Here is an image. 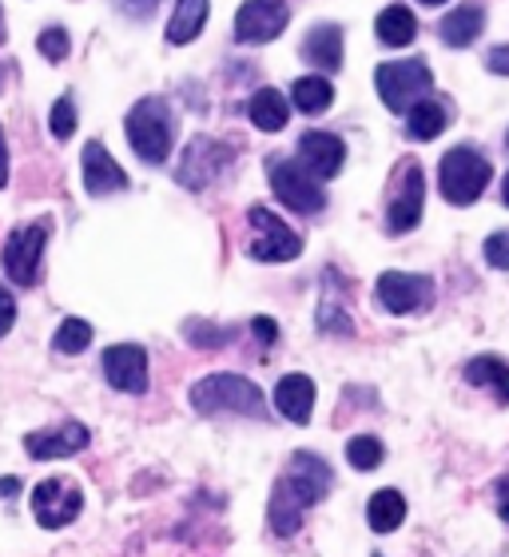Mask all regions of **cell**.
Masks as SVG:
<instances>
[{
    "mask_svg": "<svg viewBox=\"0 0 509 557\" xmlns=\"http://www.w3.org/2000/svg\"><path fill=\"white\" fill-rule=\"evenodd\" d=\"M331 490H335V470L326 466V458H319V454H295L287 470L278 474L275 490H271V506H266L271 530L278 537H295L302 525V513L319 506Z\"/></svg>",
    "mask_w": 509,
    "mask_h": 557,
    "instance_id": "obj_1",
    "label": "cell"
},
{
    "mask_svg": "<svg viewBox=\"0 0 509 557\" xmlns=\"http://www.w3.org/2000/svg\"><path fill=\"white\" fill-rule=\"evenodd\" d=\"M191 407L203 418H215V414L266 418L263 391L251 379H244V374H208V379H199L191 386Z\"/></svg>",
    "mask_w": 509,
    "mask_h": 557,
    "instance_id": "obj_2",
    "label": "cell"
},
{
    "mask_svg": "<svg viewBox=\"0 0 509 557\" xmlns=\"http://www.w3.org/2000/svg\"><path fill=\"white\" fill-rule=\"evenodd\" d=\"M175 120L167 100L160 96H144L132 112H127V144L136 151L139 160L160 168V163L172 160V139H175Z\"/></svg>",
    "mask_w": 509,
    "mask_h": 557,
    "instance_id": "obj_3",
    "label": "cell"
},
{
    "mask_svg": "<svg viewBox=\"0 0 509 557\" xmlns=\"http://www.w3.org/2000/svg\"><path fill=\"white\" fill-rule=\"evenodd\" d=\"M489 180H494V163H489L477 148H470V144L450 148L438 163V191L446 196V203H454V208H470V203H477L482 191L489 187Z\"/></svg>",
    "mask_w": 509,
    "mask_h": 557,
    "instance_id": "obj_4",
    "label": "cell"
},
{
    "mask_svg": "<svg viewBox=\"0 0 509 557\" xmlns=\"http://www.w3.org/2000/svg\"><path fill=\"white\" fill-rule=\"evenodd\" d=\"M374 88H378L382 104L390 112H410L418 100H426L434 88V72L426 60H394V64H378L374 72Z\"/></svg>",
    "mask_w": 509,
    "mask_h": 557,
    "instance_id": "obj_5",
    "label": "cell"
},
{
    "mask_svg": "<svg viewBox=\"0 0 509 557\" xmlns=\"http://www.w3.org/2000/svg\"><path fill=\"white\" fill-rule=\"evenodd\" d=\"M52 235V220H33L28 227H16V232L4 239V275L16 283V287H36L40 278V259H45V244Z\"/></svg>",
    "mask_w": 509,
    "mask_h": 557,
    "instance_id": "obj_6",
    "label": "cell"
},
{
    "mask_svg": "<svg viewBox=\"0 0 509 557\" xmlns=\"http://www.w3.org/2000/svg\"><path fill=\"white\" fill-rule=\"evenodd\" d=\"M266 180H271V191L278 196V203H287L299 215H319L326 208V191L319 187V180L302 172L299 163H290L287 156L266 160Z\"/></svg>",
    "mask_w": 509,
    "mask_h": 557,
    "instance_id": "obj_7",
    "label": "cell"
},
{
    "mask_svg": "<svg viewBox=\"0 0 509 557\" xmlns=\"http://www.w3.org/2000/svg\"><path fill=\"white\" fill-rule=\"evenodd\" d=\"M422 208H426V175H422V163L402 160L398 175H394V191L390 203H386V232L406 235L422 223Z\"/></svg>",
    "mask_w": 509,
    "mask_h": 557,
    "instance_id": "obj_8",
    "label": "cell"
},
{
    "mask_svg": "<svg viewBox=\"0 0 509 557\" xmlns=\"http://www.w3.org/2000/svg\"><path fill=\"white\" fill-rule=\"evenodd\" d=\"M247 223H251V232H254L251 247H247L251 259H259V263H287V259L302 256V239L266 208L247 211Z\"/></svg>",
    "mask_w": 509,
    "mask_h": 557,
    "instance_id": "obj_9",
    "label": "cell"
},
{
    "mask_svg": "<svg viewBox=\"0 0 509 557\" xmlns=\"http://www.w3.org/2000/svg\"><path fill=\"white\" fill-rule=\"evenodd\" d=\"M232 160H235V151L227 148V144H220V139H211V136H196L184 148V160L175 168V180H179V187H187V191H203L208 184L220 180V172Z\"/></svg>",
    "mask_w": 509,
    "mask_h": 557,
    "instance_id": "obj_10",
    "label": "cell"
},
{
    "mask_svg": "<svg viewBox=\"0 0 509 557\" xmlns=\"http://www.w3.org/2000/svg\"><path fill=\"white\" fill-rule=\"evenodd\" d=\"M374 299L382 311L390 314H414L426 311L434 302V278L430 275H410V271H386L374 283Z\"/></svg>",
    "mask_w": 509,
    "mask_h": 557,
    "instance_id": "obj_11",
    "label": "cell"
},
{
    "mask_svg": "<svg viewBox=\"0 0 509 557\" xmlns=\"http://www.w3.org/2000/svg\"><path fill=\"white\" fill-rule=\"evenodd\" d=\"M80 506H84V494L69 478H48V482H40L33 490V513L45 530H64L69 522H76Z\"/></svg>",
    "mask_w": 509,
    "mask_h": 557,
    "instance_id": "obj_12",
    "label": "cell"
},
{
    "mask_svg": "<svg viewBox=\"0 0 509 557\" xmlns=\"http://www.w3.org/2000/svg\"><path fill=\"white\" fill-rule=\"evenodd\" d=\"M287 21V0H244V9L235 12V40L239 45H271L275 36H283Z\"/></svg>",
    "mask_w": 509,
    "mask_h": 557,
    "instance_id": "obj_13",
    "label": "cell"
},
{
    "mask_svg": "<svg viewBox=\"0 0 509 557\" xmlns=\"http://www.w3.org/2000/svg\"><path fill=\"white\" fill-rule=\"evenodd\" d=\"M299 168L314 180H335L347 163V144L335 132H302L299 136Z\"/></svg>",
    "mask_w": 509,
    "mask_h": 557,
    "instance_id": "obj_14",
    "label": "cell"
},
{
    "mask_svg": "<svg viewBox=\"0 0 509 557\" xmlns=\"http://www.w3.org/2000/svg\"><path fill=\"white\" fill-rule=\"evenodd\" d=\"M104 379L124 395H144L148 391V350L136 343H120L104 350Z\"/></svg>",
    "mask_w": 509,
    "mask_h": 557,
    "instance_id": "obj_15",
    "label": "cell"
},
{
    "mask_svg": "<svg viewBox=\"0 0 509 557\" xmlns=\"http://www.w3.org/2000/svg\"><path fill=\"white\" fill-rule=\"evenodd\" d=\"M88 446V426L80 422H60L52 430H33L24 434V450L33 462H48V458H72Z\"/></svg>",
    "mask_w": 509,
    "mask_h": 557,
    "instance_id": "obj_16",
    "label": "cell"
},
{
    "mask_svg": "<svg viewBox=\"0 0 509 557\" xmlns=\"http://www.w3.org/2000/svg\"><path fill=\"white\" fill-rule=\"evenodd\" d=\"M127 187V172L120 168L100 139H88L84 144V191L88 196H112V191H124Z\"/></svg>",
    "mask_w": 509,
    "mask_h": 557,
    "instance_id": "obj_17",
    "label": "cell"
},
{
    "mask_svg": "<svg viewBox=\"0 0 509 557\" xmlns=\"http://www.w3.org/2000/svg\"><path fill=\"white\" fill-rule=\"evenodd\" d=\"M482 33H486V9H482L477 0H465V4L450 9L438 24L442 45H450V48H470Z\"/></svg>",
    "mask_w": 509,
    "mask_h": 557,
    "instance_id": "obj_18",
    "label": "cell"
},
{
    "mask_svg": "<svg viewBox=\"0 0 509 557\" xmlns=\"http://www.w3.org/2000/svg\"><path fill=\"white\" fill-rule=\"evenodd\" d=\"M275 407L287 422L307 426L314 414V383L307 379V374H283L275 386Z\"/></svg>",
    "mask_w": 509,
    "mask_h": 557,
    "instance_id": "obj_19",
    "label": "cell"
},
{
    "mask_svg": "<svg viewBox=\"0 0 509 557\" xmlns=\"http://www.w3.org/2000/svg\"><path fill=\"white\" fill-rule=\"evenodd\" d=\"M450 124V104L438 100V96H426V100H418L410 112H406V136L414 139V144H426V139H438Z\"/></svg>",
    "mask_w": 509,
    "mask_h": 557,
    "instance_id": "obj_20",
    "label": "cell"
},
{
    "mask_svg": "<svg viewBox=\"0 0 509 557\" xmlns=\"http://www.w3.org/2000/svg\"><path fill=\"white\" fill-rule=\"evenodd\" d=\"M302 57L311 60L314 69L338 72L343 69V28L338 24H314L302 40Z\"/></svg>",
    "mask_w": 509,
    "mask_h": 557,
    "instance_id": "obj_21",
    "label": "cell"
},
{
    "mask_svg": "<svg viewBox=\"0 0 509 557\" xmlns=\"http://www.w3.org/2000/svg\"><path fill=\"white\" fill-rule=\"evenodd\" d=\"M208 12H211L208 0H175V12L172 21H167V45H191L203 33Z\"/></svg>",
    "mask_w": 509,
    "mask_h": 557,
    "instance_id": "obj_22",
    "label": "cell"
},
{
    "mask_svg": "<svg viewBox=\"0 0 509 557\" xmlns=\"http://www.w3.org/2000/svg\"><path fill=\"white\" fill-rule=\"evenodd\" d=\"M247 116H251V124L259 132H283L290 120L287 96L275 92V88H259V92L251 96V104H247Z\"/></svg>",
    "mask_w": 509,
    "mask_h": 557,
    "instance_id": "obj_23",
    "label": "cell"
},
{
    "mask_svg": "<svg viewBox=\"0 0 509 557\" xmlns=\"http://www.w3.org/2000/svg\"><path fill=\"white\" fill-rule=\"evenodd\" d=\"M465 383L486 386L498 395V403H509V362L498 359V355H477V359L465 362Z\"/></svg>",
    "mask_w": 509,
    "mask_h": 557,
    "instance_id": "obj_24",
    "label": "cell"
},
{
    "mask_svg": "<svg viewBox=\"0 0 509 557\" xmlns=\"http://www.w3.org/2000/svg\"><path fill=\"white\" fill-rule=\"evenodd\" d=\"M374 33H378V40L386 48H406L414 45L418 36V21L414 12L406 9V4H390V9L378 12V21H374Z\"/></svg>",
    "mask_w": 509,
    "mask_h": 557,
    "instance_id": "obj_25",
    "label": "cell"
},
{
    "mask_svg": "<svg viewBox=\"0 0 509 557\" xmlns=\"http://www.w3.org/2000/svg\"><path fill=\"white\" fill-rule=\"evenodd\" d=\"M402 518H406V498L390 486L378 490L371 498V506H367V522H371L374 534H394L402 525Z\"/></svg>",
    "mask_w": 509,
    "mask_h": 557,
    "instance_id": "obj_26",
    "label": "cell"
},
{
    "mask_svg": "<svg viewBox=\"0 0 509 557\" xmlns=\"http://www.w3.org/2000/svg\"><path fill=\"white\" fill-rule=\"evenodd\" d=\"M290 96H295V108H299L302 116H323L326 108L335 104V88H331L326 76H299Z\"/></svg>",
    "mask_w": 509,
    "mask_h": 557,
    "instance_id": "obj_27",
    "label": "cell"
},
{
    "mask_svg": "<svg viewBox=\"0 0 509 557\" xmlns=\"http://www.w3.org/2000/svg\"><path fill=\"white\" fill-rule=\"evenodd\" d=\"M235 335H239L235 326H211V323H203V319H187L184 323V338L199 350H220V347H227Z\"/></svg>",
    "mask_w": 509,
    "mask_h": 557,
    "instance_id": "obj_28",
    "label": "cell"
},
{
    "mask_svg": "<svg viewBox=\"0 0 509 557\" xmlns=\"http://www.w3.org/2000/svg\"><path fill=\"white\" fill-rule=\"evenodd\" d=\"M382 458H386V446H382L374 434H355V438L347 442V462L355 466V470H378Z\"/></svg>",
    "mask_w": 509,
    "mask_h": 557,
    "instance_id": "obj_29",
    "label": "cell"
},
{
    "mask_svg": "<svg viewBox=\"0 0 509 557\" xmlns=\"http://www.w3.org/2000/svg\"><path fill=\"white\" fill-rule=\"evenodd\" d=\"M88 343H92V323H84V319H64L57 338H52V350H60V355H80Z\"/></svg>",
    "mask_w": 509,
    "mask_h": 557,
    "instance_id": "obj_30",
    "label": "cell"
},
{
    "mask_svg": "<svg viewBox=\"0 0 509 557\" xmlns=\"http://www.w3.org/2000/svg\"><path fill=\"white\" fill-rule=\"evenodd\" d=\"M48 128H52L57 139H72V132H76V104H72L69 92L52 104V112H48Z\"/></svg>",
    "mask_w": 509,
    "mask_h": 557,
    "instance_id": "obj_31",
    "label": "cell"
},
{
    "mask_svg": "<svg viewBox=\"0 0 509 557\" xmlns=\"http://www.w3.org/2000/svg\"><path fill=\"white\" fill-rule=\"evenodd\" d=\"M36 48H40V57H48V60H52V64H60V60H69L72 40H69V33H64L60 24H52V28H45V33H40V40H36Z\"/></svg>",
    "mask_w": 509,
    "mask_h": 557,
    "instance_id": "obj_32",
    "label": "cell"
},
{
    "mask_svg": "<svg viewBox=\"0 0 509 557\" xmlns=\"http://www.w3.org/2000/svg\"><path fill=\"white\" fill-rule=\"evenodd\" d=\"M486 263L498 271H509V232H494L486 239Z\"/></svg>",
    "mask_w": 509,
    "mask_h": 557,
    "instance_id": "obj_33",
    "label": "cell"
},
{
    "mask_svg": "<svg viewBox=\"0 0 509 557\" xmlns=\"http://www.w3.org/2000/svg\"><path fill=\"white\" fill-rule=\"evenodd\" d=\"M116 9L132 21H148L151 12L160 9V0H116Z\"/></svg>",
    "mask_w": 509,
    "mask_h": 557,
    "instance_id": "obj_34",
    "label": "cell"
},
{
    "mask_svg": "<svg viewBox=\"0 0 509 557\" xmlns=\"http://www.w3.org/2000/svg\"><path fill=\"white\" fill-rule=\"evenodd\" d=\"M12 323H16V299H12L9 287H0V338L9 335Z\"/></svg>",
    "mask_w": 509,
    "mask_h": 557,
    "instance_id": "obj_35",
    "label": "cell"
},
{
    "mask_svg": "<svg viewBox=\"0 0 509 557\" xmlns=\"http://www.w3.org/2000/svg\"><path fill=\"white\" fill-rule=\"evenodd\" d=\"M251 331H254V338L263 343V347H271L278 338V326H275V319H266V314H254L251 319Z\"/></svg>",
    "mask_w": 509,
    "mask_h": 557,
    "instance_id": "obj_36",
    "label": "cell"
},
{
    "mask_svg": "<svg viewBox=\"0 0 509 557\" xmlns=\"http://www.w3.org/2000/svg\"><path fill=\"white\" fill-rule=\"evenodd\" d=\"M486 64H489V72H498V76H509V45L489 48Z\"/></svg>",
    "mask_w": 509,
    "mask_h": 557,
    "instance_id": "obj_37",
    "label": "cell"
},
{
    "mask_svg": "<svg viewBox=\"0 0 509 557\" xmlns=\"http://www.w3.org/2000/svg\"><path fill=\"white\" fill-rule=\"evenodd\" d=\"M494 502H498V518L509 522V474L494 482Z\"/></svg>",
    "mask_w": 509,
    "mask_h": 557,
    "instance_id": "obj_38",
    "label": "cell"
},
{
    "mask_svg": "<svg viewBox=\"0 0 509 557\" xmlns=\"http://www.w3.org/2000/svg\"><path fill=\"white\" fill-rule=\"evenodd\" d=\"M9 184V144H4V128H0V187Z\"/></svg>",
    "mask_w": 509,
    "mask_h": 557,
    "instance_id": "obj_39",
    "label": "cell"
},
{
    "mask_svg": "<svg viewBox=\"0 0 509 557\" xmlns=\"http://www.w3.org/2000/svg\"><path fill=\"white\" fill-rule=\"evenodd\" d=\"M16 490H21V478H0V498H9Z\"/></svg>",
    "mask_w": 509,
    "mask_h": 557,
    "instance_id": "obj_40",
    "label": "cell"
},
{
    "mask_svg": "<svg viewBox=\"0 0 509 557\" xmlns=\"http://www.w3.org/2000/svg\"><path fill=\"white\" fill-rule=\"evenodd\" d=\"M9 72H12V69L4 64V60H0V88H4V76H9Z\"/></svg>",
    "mask_w": 509,
    "mask_h": 557,
    "instance_id": "obj_41",
    "label": "cell"
},
{
    "mask_svg": "<svg viewBox=\"0 0 509 557\" xmlns=\"http://www.w3.org/2000/svg\"><path fill=\"white\" fill-rule=\"evenodd\" d=\"M4 40H9V33H4V12H0V45H4Z\"/></svg>",
    "mask_w": 509,
    "mask_h": 557,
    "instance_id": "obj_42",
    "label": "cell"
},
{
    "mask_svg": "<svg viewBox=\"0 0 509 557\" xmlns=\"http://www.w3.org/2000/svg\"><path fill=\"white\" fill-rule=\"evenodd\" d=\"M501 199H506V208H509V175H506V184H501Z\"/></svg>",
    "mask_w": 509,
    "mask_h": 557,
    "instance_id": "obj_43",
    "label": "cell"
},
{
    "mask_svg": "<svg viewBox=\"0 0 509 557\" xmlns=\"http://www.w3.org/2000/svg\"><path fill=\"white\" fill-rule=\"evenodd\" d=\"M422 4H442V0H422Z\"/></svg>",
    "mask_w": 509,
    "mask_h": 557,
    "instance_id": "obj_44",
    "label": "cell"
},
{
    "mask_svg": "<svg viewBox=\"0 0 509 557\" xmlns=\"http://www.w3.org/2000/svg\"><path fill=\"white\" fill-rule=\"evenodd\" d=\"M506 148H509V132H506Z\"/></svg>",
    "mask_w": 509,
    "mask_h": 557,
    "instance_id": "obj_45",
    "label": "cell"
}]
</instances>
